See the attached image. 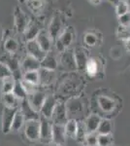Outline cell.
Returning <instances> with one entry per match:
<instances>
[{
    "mask_svg": "<svg viewBox=\"0 0 130 146\" xmlns=\"http://www.w3.org/2000/svg\"><path fill=\"white\" fill-rule=\"evenodd\" d=\"M113 131V124L109 119H102L97 129L98 135H111Z\"/></svg>",
    "mask_w": 130,
    "mask_h": 146,
    "instance_id": "cell-28",
    "label": "cell"
},
{
    "mask_svg": "<svg viewBox=\"0 0 130 146\" xmlns=\"http://www.w3.org/2000/svg\"><path fill=\"white\" fill-rule=\"evenodd\" d=\"M108 1H110L112 4H115V5H117V4L119 3V1H121V0H108Z\"/></svg>",
    "mask_w": 130,
    "mask_h": 146,
    "instance_id": "cell-43",
    "label": "cell"
},
{
    "mask_svg": "<svg viewBox=\"0 0 130 146\" xmlns=\"http://www.w3.org/2000/svg\"><path fill=\"white\" fill-rule=\"evenodd\" d=\"M53 122L44 116H40V140L42 142L51 143Z\"/></svg>",
    "mask_w": 130,
    "mask_h": 146,
    "instance_id": "cell-2",
    "label": "cell"
},
{
    "mask_svg": "<svg viewBox=\"0 0 130 146\" xmlns=\"http://www.w3.org/2000/svg\"><path fill=\"white\" fill-rule=\"evenodd\" d=\"M86 135H87V131H86V126H84V123H79V125H78L77 135H76L75 139L77 141H79V142H84Z\"/></svg>",
    "mask_w": 130,
    "mask_h": 146,
    "instance_id": "cell-33",
    "label": "cell"
},
{
    "mask_svg": "<svg viewBox=\"0 0 130 146\" xmlns=\"http://www.w3.org/2000/svg\"><path fill=\"white\" fill-rule=\"evenodd\" d=\"M14 21H15V28L18 33H23L30 23L26 14L20 7H16L14 10Z\"/></svg>",
    "mask_w": 130,
    "mask_h": 146,
    "instance_id": "cell-4",
    "label": "cell"
},
{
    "mask_svg": "<svg viewBox=\"0 0 130 146\" xmlns=\"http://www.w3.org/2000/svg\"><path fill=\"white\" fill-rule=\"evenodd\" d=\"M124 47H125V50L130 53V39L124 41Z\"/></svg>",
    "mask_w": 130,
    "mask_h": 146,
    "instance_id": "cell-42",
    "label": "cell"
},
{
    "mask_svg": "<svg viewBox=\"0 0 130 146\" xmlns=\"http://www.w3.org/2000/svg\"><path fill=\"white\" fill-rule=\"evenodd\" d=\"M49 146H60V145H57V144H54V143H53V142H51V143H49Z\"/></svg>",
    "mask_w": 130,
    "mask_h": 146,
    "instance_id": "cell-46",
    "label": "cell"
},
{
    "mask_svg": "<svg viewBox=\"0 0 130 146\" xmlns=\"http://www.w3.org/2000/svg\"><path fill=\"white\" fill-rule=\"evenodd\" d=\"M113 144L112 135H98L97 146H111Z\"/></svg>",
    "mask_w": 130,
    "mask_h": 146,
    "instance_id": "cell-36",
    "label": "cell"
},
{
    "mask_svg": "<svg viewBox=\"0 0 130 146\" xmlns=\"http://www.w3.org/2000/svg\"><path fill=\"white\" fill-rule=\"evenodd\" d=\"M117 36L119 39H121L123 41L130 39V27H121V25H119L117 31Z\"/></svg>",
    "mask_w": 130,
    "mask_h": 146,
    "instance_id": "cell-35",
    "label": "cell"
},
{
    "mask_svg": "<svg viewBox=\"0 0 130 146\" xmlns=\"http://www.w3.org/2000/svg\"><path fill=\"white\" fill-rule=\"evenodd\" d=\"M61 29H62V22H61L60 18L56 15L51 19V23H49V30H48L49 36L51 37V39H53V41H55V40L60 36Z\"/></svg>",
    "mask_w": 130,
    "mask_h": 146,
    "instance_id": "cell-14",
    "label": "cell"
},
{
    "mask_svg": "<svg viewBox=\"0 0 130 146\" xmlns=\"http://www.w3.org/2000/svg\"><path fill=\"white\" fill-rule=\"evenodd\" d=\"M40 84L41 85H49L54 78V71L44 68H40Z\"/></svg>",
    "mask_w": 130,
    "mask_h": 146,
    "instance_id": "cell-26",
    "label": "cell"
},
{
    "mask_svg": "<svg viewBox=\"0 0 130 146\" xmlns=\"http://www.w3.org/2000/svg\"><path fill=\"white\" fill-rule=\"evenodd\" d=\"M24 124H25L24 116H23L22 111H20V108H18V111H16V115H15V118H14L13 124H12V129H11V131H18V129H20L22 128V126Z\"/></svg>",
    "mask_w": 130,
    "mask_h": 146,
    "instance_id": "cell-27",
    "label": "cell"
},
{
    "mask_svg": "<svg viewBox=\"0 0 130 146\" xmlns=\"http://www.w3.org/2000/svg\"><path fill=\"white\" fill-rule=\"evenodd\" d=\"M22 84L23 88H24V90L26 91L27 96L31 95V94L35 93V92H37L39 90L38 85H34L32 83H29V82H26V81H24V80H22Z\"/></svg>",
    "mask_w": 130,
    "mask_h": 146,
    "instance_id": "cell-39",
    "label": "cell"
},
{
    "mask_svg": "<svg viewBox=\"0 0 130 146\" xmlns=\"http://www.w3.org/2000/svg\"><path fill=\"white\" fill-rule=\"evenodd\" d=\"M75 38V33L72 27L67 28L66 30L60 34V36L55 40V48L60 53H63L67 48L72 44L73 40Z\"/></svg>",
    "mask_w": 130,
    "mask_h": 146,
    "instance_id": "cell-1",
    "label": "cell"
},
{
    "mask_svg": "<svg viewBox=\"0 0 130 146\" xmlns=\"http://www.w3.org/2000/svg\"><path fill=\"white\" fill-rule=\"evenodd\" d=\"M20 110L24 116L25 122L30 121V120H39L40 119V113L36 111L35 109H33V107L29 104L27 98L26 100H22L20 101Z\"/></svg>",
    "mask_w": 130,
    "mask_h": 146,
    "instance_id": "cell-7",
    "label": "cell"
},
{
    "mask_svg": "<svg viewBox=\"0 0 130 146\" xmlns=\"http://www.w3.org/2000/svg\"><path fill=\"white\" fill-rule=\"evenodd\" d=\"M40 31H41V29H40L38 23L33 22V21H30L29 25H27L26 29L24 30L23 34H24V37L27 41H31V40L36 39V37L38 36Z\"/></svg>",
    "mask_w": 130,
    "mask_h": 146,
    "instance_id": "cell-21",
    "label": "cell"
},
{
    "mask_svg": "<svg viewBox=\"0 0 130 146\" xmlns=\"http://www.w3.org/2000/svg\"><path fill=\"white\" fill-rule=\"evenodd\" d=\"M26 5L32 14L38 16L43 13L46 2L45 0H26Z\"/></svg>",
    "mask_w": 130,
    "mask_h": 146,
    "instance_id": "cell-22",
    "label": "cell"
},
{
    "mask_svg": "<svg viewBox=\"0 0 130 146\" xmlns=\"http://www.w3.org/2000/svg\"><path fill=\"white\" fill-rule=\"evenodd\" d=\"M13 94L16 96L18 100H26L27 98V93L24 90L22 84V80L20 81H16V85L14 87Z\"/></svg>",
    "mask_w": 130,
    "mask_h": 146,
    "instance_id": "cell-30",
    "label": "cell"
},
{
    "mask_svg": "<svg viewBox=\"0 0 130 146\" xmlns=\"http://www.w3.org/2000/svg\"><path fill=\"white\" fill-rule=\"evenodd\" d=\"M24 135L27 139L36 141L40 139V119L26 121L24 124Z\"/></svg>",
    "mask_w": 130,
    "mask_h": 146,
    "instance_id": "cell-6",
    "label": "cell"
},
{
    "mask_svg": "<svg viewBox=\"0 0 130 146\" xmlns=\"http://www.w3.org/2000/svg\"><path fill=\"white\" fill-rule=\"evenodd\" d=\"M125 1L127 2V4H128V6H129V8H130V0H125Z\"/></svg>",
    "mask_w": 130,
    "mask_h": 146,
    "instance_id": "cell-47",
    "label": "cell"
},
{
    "mask_svg": "<svg viewBox=\"0 0 130 146\" xmlns=\"http://www.w3.org/2000/svg\"><path fill=\"white\" fill-rule=\"evenodd\" d=\"M90 1L92 2V3H94V4H97L100 2V0H90Z\"/></svg>",
    "mask_w": 130,
    "mask_h": 146,
    "instance_id": "cell-44",
    "label": "cell"
},
{
    "mask_svg": "<svg viewBox=\"0 0 130 146\" xmlns=\"http://www.w3.org/2000/svg\"><path fill=\"white\" fill-rule=\"evenodd\" d=\"M68 111H67V106L65 103L63 102H58L57 105L54 108L53 115H51V122L53 124L56 125H64L67 123L68 119Z\"/></svg>",
    "mask_w": 130,
    "mask_h": 146,
    "instance_id": "cell-3",
    "label": "cell"
},
{
    "mask_svg": "<svg viewBox=\"0 0 130 146\" xmlns=\"http://www.w3.org/2000/svg\"><path fill=\"white\" fill-rule=\"evenodd\" d=\"M97 140H98V133H91L86 135L84 143L86 146H97Z\"/></svg>",
    "mask_w": 130,
    "mask_h": 146,
    "instance_id": "cell-37",
    "label": "cell"
},
{
    "mask_svg": "<svg viewBox=\"0 0 130 146\" xmlns=\"http://www.w3.org/2000/svg\"><path fill=\"white\" fill-rule=\"evenodd\" d=\"M1 100L3 103L4 107H10V108H18L20 106V101L16 96L13 93L8 94H2Z\"/></svg>",
    "mask_w": 130,
    "mask_h": 146,
    "instance_id": "cell-23",
    "label": "cell"
},
{
    "mask_svg": "<svg viewBox=\"0 0 130 146\" xmlns=\"http://www.w3.org/2000/svg\"><path fill=\"white\" fill-rule=\"evenodd\" d=\"M1 93L2 94H8V93H13L14 87L16 85V80L13 75L9 77H6L3 80H1Z\"/></svg>",
    "mask_w": 130,
    "mask_h": 146,
    "instance_id": "cell-24",
    "label": "cell"
},
{
    "mask_svg": "<svg viewBox=\"0 0 130 146\" xmlns=\"http://www.w3.org/2000/svg\"><path fill=\"white\" fill-rule=\"evenodd\" d=\"M84 146H86V145H84Z\"/></svg>",
    "mask_w": 130,
    "mask_h": 146,
    "instance_id": "cell-48",
    "label": "cell"
},
{
    "mask_svg": "<svg viewBox=\"0 0 130 146\" xmlns=\"http://www.w3.org/2000/svg\"><path fill=\"white\" fill-rule=\"evenodd\" d=\"M78 125L79 123L77 122L76 119H69L67 121V123L64 125L65 128V133L67 137L71 138H75L77 135V131H78Z\"/></svg>",
    "mask_w": 130,
    "mask_h": 146,
    "instance_id": "cell-25",
    "label": "cell"
},
{
    "mask_svg": "<svg viewBox=\"0 0 130 146\" xmlns=\"http://www.w3.org/2000/svg\"><path fill=\"white\" fill-rule=\"evenodd\" d=\"M74 55H75V60H76V64H77V69L84 70L86 66V63L89 60L86 51L82 48H76L74 50Z\"/></svg>",
    "mask_w": 130,
    "mask_h": 146,
    "instance_id": "cell-18",
    "label": "cell"
},
{
    "mask_svg": "<svg viewBox=\"0 0 130 146\" xmlns=\"http://www.w3.org/2000/svg\"><path fill=\"white\" fill-rule=\"evenodd\" d=\"M119 23L121 27H130V12L119 17Z\"/></svg>",
    "mask_w": 130,
    "mask_h": 146,
    "instance_id": "cell-41",
    "label": "cell"
},
{
    "mask_svg": "<svg viewBox=\"0 0 130 146\" xmlns=\"http://www.w3.org/2000/svg\"><path fill=\"white\" fill-rule=\"evenodd\" d=\"M87 73V75L90 77L96 76V74L98 73V62L94 58H89L88 62L86 63V69H84Z\"/></svg>",
    "mask_w": 130,
    "mask_h": 146,
    "instance_id": "cell-31",
    "label": "cell"
},
{
    "mask_svg": "<svg viewBox=\"0 0 130 146\" xmlns=\"http://www.w3.org/2000/svg\"><path fill=\"white\" fill-rule=\"evenodd\" d=\"M36 40L38 42V44L41 46V48L46 52V53H49V52L51 51V47H53V41L51 37L49 36L48 31H44V30H41L40 33L38 34V36L36 37Z\"/></svg>",
    "mask_w": 130,
    "mask_h": 146,
    "instance_id": "cell-15",
    "label": "cell"
},
{
    "mask_svg": "<svg viewBox=\"0 0 130 146\" xmlns=\"http://www.w3.org/2000/svg\"><path fill=\"white\" fill-rule=\"evenodd\" d=\"M18 108H10L4 107L2 111V122L1 128L3 133H8L12 129V124H13L14 118Z\"/></svg>",
    "mask_w": 130,
    "mask_h": 146,
    "instance_id": "cell-5",
    "label": "cell"
},
{
    "mask_svg": "<svg viewBox=\"0 0 130 146\" xmlns=\"http://www.w3.org/2000/svg\"><path fill=\"white\" fill-rule=\"evenodd\" d=\"M47 94L43 91L38 90L35 93L31 94V95L27 96V100L29 102V104L33 107V109H35L36 111H38L40 113L42 106H43V103L45 100L47 98Z\"/></svg>",
    "mask_w": 130,
    "mask_h": 146,
    "instance_id": "cell-10",
    "label": "cell"
},
{
    "mask_svg": "<svg viewBox=\"0 0 130 146\" xmlns=\"http://www.w3.org/2000/svg\"><path fill=\"white\" fill-rule=\"evenodd\" d=\"M11 75H13V73L9 69V67L6 64H4L3 62H0V80H3L4 78L11 76Z\"/></svg>",
    "mask_w": 130,
    "mask_h": 146,
    "instance_id": "cell-40",
    "label": "cell"
},
{
    "mask_svg": "<svg viewBox=\"0 0 130 146\" xmlns=\"http://www.w3.org/2000/svg\"><path fill=\"white\" fill-rule=\"evenodd\" d=\"M40 68H41V62L37 60V58H35L34 56L27 55L23 58L20 69H22V73H24L27 71L40 70Z\"/></svg>",
    "mask_w": 130,
    "mask_h": 146,
    "instance_id": "cell-13",
    "label": "cell"
},
{
    "mask_svg": "<svg viewBox=\"0 0 130 146\" xmlns=\"http://www.w3.org/2000/svg\"><path fill=\"white\" fill-rule=\"evenodd\" d=\"M57 66H58V62L55 58V55L51 51L47 53V55L45 56L43 60L41 62V68L54 71L57 68Z\"/></svg>",
    "mask_w": 130,
    "mask_h": 146,
    "instance_id": "cell-20",
    "label": "cell"
},
{
    "mask_svg": "<svg viewBox=\"0 0 130 146\" xmlns=\"http://www.w3.org/2000/svg\"><path fill=\"white\" fill-rule=\"evenodd\" d=\"M60 64L66 70H75L77 69L76 60H75L74 50H65L61 53L60 56Z\"/></svg>",
    "mask_w": 130,
    "mask_h": 146,
    "instance_id": "cell-9",
    "label": "cell"
},
{
    "mask_svg": "<svg viewBox=\"0 0 130 146\" xmlns=\"http://www.w3.org/2000/svg\"><path fill=\"white\" fill-rule=\"evenodd\" d=\"M84 42L86 44L87 46H90V47H93L97 44V36L95 34L91 33V32H88L84 35Z\"/></svg>",
    "mask_w": 130,
    "mask_h": 146,
    "instance_id": "cell-38",
    "label": "cell"
},
{
    "mask_svg": "<svg viewBox=\"0 0 130 146\" xmlns=\"http://www.w3.org/2000/svg\"><path fill=\"white\" fill-rule=\"evenodd\" d=\"M57 103L58 101L55 96L53 95H48L43 103V106L40 110V115H42V116L46 117L48 119H51L54 108L57 105Z\"/></svg>",
    "mask_w": 130,
    "mask_h": 146,
    "instance_id": "cell-8",
    "label": "cell"
},
{
    "mask_svg": "<svg viewBox=\"0 0 130 146\" xmlns=\"http://www.w3.org/2000/svg\"><path fill=\"white\" fill-rule=\"evenodd\" d=\"M115 12H117V15L120 17V16L124 15V14L130 12V8L127 4V2L125 0H121L119 3L115 5Z\"/></svg>",
    "mask_w": 130,
    "mask_h": 146,
    "instance_id": "cell-34",
    "label": "cell"
},
{
    "mask_svg": "<svg viewBox=\"0 0 130 146\" xmlns=\"http://www.w3.org/2000/svg\"><path fill=\"white\" fill-rule=\"evenodd\" d=\"M97 102H98V105H99V107H100V109L102 110L103 112H106V113L112 112L115 108V106H117L115 100L106 96H98Z\"/></svg>",
    "mask_w": 130,
    "mask_h": 146,
    "instance_id": "cell-16",
    "label": "cell"
},
{
    "mask_svg": "<svg viewBox=\"0 0 130 146\" xmlns=\"http://www.w3.org/2000/svg\"><path fill=\"white\" fill-rule=\"evenodd\" d=\"M26 51H27V55L34 56L35 58H37L40 62H42L43 58H45V56L47 55V53L41 48V46L39 45L38 42L35 39L31 40V41H27Z\"/></svg>",
    "mask_w": 130,
    "mask_h": 146,
    "instance_id": "cell-11",
    "label": "cell"
},
{
    "mask_svg": "<svg viewBox=\"0 0 130 146\" xmlns=\"http://www.w3.org/2000/svg\"><path fill=\"white\" fill-rule=\"evenodd\" d=\"M2 39V27H0V40Z\"/></svg>",
    "mask_w": 130,
    "mask_h": 146,
    "instance_id": "cell-45",
    "label": "cell"
},
{
    "mask_svg": "<svg viewBox=\"0 0 130 146\" xmlns=\"http://www.w3.org/2000/svg\"><path fill=\"white\" fill-rule=\"evenodd\" d=\"M4 49L8 54H15L18 50V43L16 39L10 37L4 42Z\"/></svg>",
    "mask_w": 130,
    "mask_h": 146,
    "instance_id": "cell-32",
    "label": "cell"
},
{
    "mask_svg": "<svg viewBox=\"0 0 130 146\" xmlns=\"http://www.w3.org/2000/svg\"><path fill=\"white\" fill-rule=\"evenodd\" d=\"M22 80L29 83H32L34 85H40V73L39 70H35V71H27L23 73Z\"/></svg>",
    "mask_w": 130,
    "mask_h": 146,
    "instance_id": "cell-29",
    "label": "cell"
},
{
    "mask_svg": "<svg viewBox=\"0 0 130 146\" xmlns=\"http://www.w3.org/2000/svg\"><path fill=\"white\" fill-rule=\"evenodd\" d=\"M13 55L14 54L7 53L6 55L1 56V58H0V62H3L4 64H6L7 66L9 67V69L12 71V73H14V72H16V71H18V70L20 69V62H18V58Z\"/></svg>",
    "mask_w": 130,
    "mask_h": 146,
    "instance_id": "cell-19",
    "label": "cell"
},
{
    "mask_svg": "<svg viewBox=\"0 0 130 146\" xmlns=\"http://www.w3.org/2000/svg\"><path fill=\"white\" fill-rule=\"evenodd\" d=\"M101 120H102V118L96 114L89 115L86 119V121L84 122L87 133H97V129L99 128V125L101 123Z\"/></svg>",
    "mask_w": 130,
    "mask_h": 146,
    "instance_id": "cell-17",
    "label": "cell"
},
{
    "mask_svg": "<svg viewBox=\"0 0 130 146\" xmlns=\"http://www.w3.org/2000/svg\"><path fill=\"white\" fill-rule=\"evenodd\" d=\"M66 133L63 125L53 124V135H51V142L57 145H64L66 141Z\"/></svg>",
    "mask_w": 130,
    "mask_h": 146,
    "instance_id": "cell-12",
    "label": "cell"
}]
</instances>
